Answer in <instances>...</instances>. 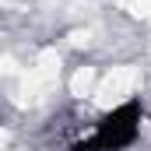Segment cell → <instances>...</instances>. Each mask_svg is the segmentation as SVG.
I'll return each mask as SVG.
<instances>
[{
	"mask_svg": "<svg viewBox=\"0 0 151 151\" xmlns=\"http://www.w3.org/2000/svg\"><path fill=\"white\" fill-rule=\"evenodd\" d=\"M144 119H148V106L141 95H127L99 119L88 127V134H81L67 151H130L137 148L141 134H144Z\"/></svg>",
	"mask_w": 151,
	"mask_h": 151,
	"instance_id": "cell-1",
	"label": "cell"
}]
</instances>
